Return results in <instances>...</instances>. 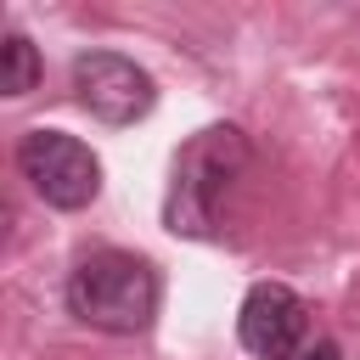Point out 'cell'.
Returning a JSON list of instances; mask_svg holds the SVG:
<instances>
[{"mask_svg": "<svg viewBox=\"0 0 360 360\" xmlns=\"http://www.w3.org/2000/svg\"><path fill=\"white\" fill-rule=\"evenodd\" d=\"M248 163H253V146H248V135H242L236 124H208V129H197V135L174 152V163H169L163 225H169L174 236H191V242L219 236L225 202H231V191L242 186Z\"/></svg>", "mask_w": 360, "mask_h": 360, "instance_id": "1", "label": "cell"}, {"mask_svg": "<svg viewBox=\"0 0 360 360\" xmlns=\"http://www.w3.org/2000/svg\"><path fill=\"white\" fill-rule=\"evenodd\" d=\"M158 304H163L158 264L141 253H124V248H96L68 276V315L84 321L90 332L135 338L158 321Z\"/></svg>", "mask_w": 360, "mask_h": 360, "instance_id": "2", "label": "cell"}, {"mask_svg": "<svg viewBox=\"0 0 360 360\" xmlns=\"http://www.w3.org/2000/svg\"><path fill=\"white\" fill-rule=\"evenodd\" d=\"M17 174L34 186L39 202L62 214H79L101 197V158L68 129H28L17 141Z\"/></svg>", "mask_w": 360, "mask_h": 360, "instance_id": "3", "label": "cell"}, {"mask_svg": "<svg viewBox=\"0 0 360 360\" xmlns=\"http://www.w3.org/2000/svg\"><path fill=\"white\" fill-rule=\"evenodd\" d=\"M73 96H79V107L90 118L124 129V124L152 112L158 84H152V73L141 62H129L118 51H79L73 56Z\"/></svg>", "mask_w": 360, "mask_h": 360, "instance_id": "4", "label": "cell"}, {"mask_svg": "<svg viewBox=\"0 0 360 360\" xmlns=\"http://www.w3.org/2000/svg\"><path fill=\"white\" fill-rule=\"evenodd\" d=\"M236 338L253 360H292L309 338V304L281 281H259L236 309Z\"/></svg>", "mask_w": 360, "mask_h": 360, "instance_id": "5", "label": "cell"}, {"mask_svg": "<svg viewBox=\"0 0 360 360\" xmlns=\"http://www.w3.org/2000/svg\"><path fill=\"white\" fill-rule=\"evenodd\" d=\"M39 73H45V62H39L34 39L22 28H6V45H0V90L6 96H28L39 84Z\"/></svg>", "mask_w": 360, "mask_h": 360, "instance_id": "6", "label": "cell"}, {"mask_svg": "<svg viewBox=\"0 0 360 360\" xmlns=\"http://www.w3.org/2000/svg\"><path fill=\"white\" fill-rule=\"evenodd\" d=\"M304 360H343V354H338V343H315Z\"/></svg>", "mask_w": 360, "mask_h": 360, "instance_id": "7", "label": "cell"}]
</instances>
